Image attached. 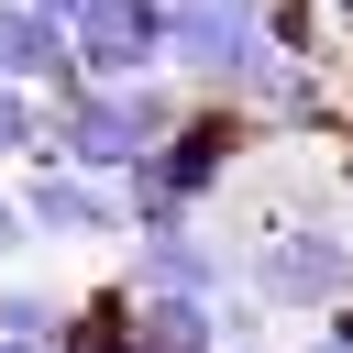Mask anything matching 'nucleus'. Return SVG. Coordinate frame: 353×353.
Wrapping results in <instances>:
<instances>
[{"label":"nucleus","instance_id":"6","mask_svg":"<svg viewBox=\"0 0 353 353\" xmlns=\"http://www.w3.org/2000/svg\"><path fill=\"white\" fill-rule=\"evenodd\" d=\"M232 265L243 254H221L199 221H143L132 232V265H121V287H165V298H221L232 287Z\"/></svg>","mask_w":353,"mask_h":353},{"label":"nucleus","instance_id":"12","mask_svg":"<svg viewBox=\"0 0 353 353\" xmlns=\"http://www.w3.org/2000/svg\"><path fill=\"white\" fill-rule=\"evenodd\" d=\"M309 353H353V320H331V331H320V342H309Z\"/></svg>","mask_w":353,"mask_h":353},{"label":"nucleus","instance_id":"4","mask_svg":"<svg viewBox=\"0 0 353 353\" xmlns=\"http://www.w3.org/2000/svg\"><path fill=\"white\" fill-rule=\"evenodd\" d=\"M22 221H33V243H132L121 176H88L55 154H33V176H22Z\"/></svg>","mask_w":353,"mask_h":353},{"label":"nucleus","instance_id":"7","mask_svg":"<svg viewBox=\"0 0 353 353\" xmlns=\"http://www.w3.org/2000/svg\"><path fill=\"white\" fill-rule=\"evenodd\" d=\"M0 77H22V88H77L88 66H77V33H66V11H44V0H0Z\"/></svg>","mask_w":353,"mask_h":353},{"label":"nucleus","instance_id":"2","mask_svg":"<svg viewBox=\"0 0 353 353\" xmlns=\"http://www.w3.org/2000/svg\"><path fill=\"white\" fill-rule=\"evenodd\" d=\"M243 287H254V309H342V298H353V232L287 210V221H265V243L243 254Z\"/></svg>","mask_w":353,"mask_h":353},{"label":"nucleus","instance_id":"1","mask_svg":"<svg viewBox=\"0 0 353 353\" xmlns=\"http://www.w3.org/2000/svg\"><path fill=\"white\" fill-rule=\"evenodd\" d=\"M176 88H154V77H77V88H55L44 99V143L33 154H55V165H88V176H121L132 154H154L165 132H176Z\"/></svg>","mask_w":353,"mask_h":353},{"label":"nucleus","instance_id":"15","mask_svg":"<svg viewBox=\"0 0 353 353\" xmlns=\"http://www.w3.org/2000/svg\"><path fill=\"white\" fill-rule=\"evenodd\" d=\"M221 353H254V342H221Z\"/></svg>","mask_w":353,"mask_h":353},{"label":"nucleus","instance_id":"8","mask_svg":"<svg viewBox=\"0 0 353 353\" xmlns=\"http://www.w3.org/2000/svg\"><path fill=\"white\" fill-rule=\"evenodd\" d=\"M132 331H143V353H221V298L132 287Z\"/></svg>","mask_w":353,"mask_h":353},{"label":"nucleus","instance_id":"10","mask_svg":"<svg viewBox=\"0 0 353 353\" xmlns=\"http://www.w3.org/2000/svg\"><path fill=\"white\" fill-rule=\"evenodd\" d=\"M33 143H44V88L0 77V154H22V165H33Z\"/></svg>","mask_w":353,"mask_h":353},{"label":"nucleus","instance_id":"13","mask_svg":"<svg viewBox=\"0 0 353 353\" xmlns=\"http://www.w3.org/2000/svg\"><path fill=\"white\" fill-rule=\"evenodd\" d=\"M0 353H55V342H22V331H0Z\"/></svg>","mask_w":353,"mask_h":353},{"label":"nucleus","instance_id":"11","mask_svg":"<svg viewBox=\"0 0 353 353\" xmlns=\"http://www.w3.org/2000/svg\"><path fill=\"white\" fill-rule=\"evenodd\" d=\"M22 243H33V221H22V188H0V265H11Z\"/></svg>","mask_w":353,"mask_h":353},{"label":"nucleus","instance_id":"5","mask_svg":"<svg viewBox=\"0 0 353 353\" xmlns=\"http://www.w3.org/2000/svg\"><path fill=\"white\" fill-rule=\"evenodd\" d=\"M88 77H154L165 66V0H77L66 11Z\"/></svg>","mask_w":353,"mask_h":353},{"label":"nucleus","instance_id":"9","mask_svg":"<svg viewBox=\"0 0 353 353\" xmlns=\"http://www.w3.org/2000/svg\"><path fill=\"white\" fill-rule=\"evenodd\" d=\"M66 309H77V298H55V287H0V331H22V342H55Z\"/></svg>","mask_w":353,"mask_h":353},{"label":"nucleus","instance_id":"14","mask_svg":"<svg viewBox=\"0 0 353 353\" xmlns=\"http://www.w3.org/2000/svg\"><path fill=\"white\" fill-rule=\"evenodd\" d=\"M44 11H77V0H44Z\"/></svg>","mask_w":353,"mask_h":353},{"label":"nucleus","instance_id":"3","mask_svg":"<svg viewBox=\"0 0 353 353\" xmlns=\"http://www.w3.org/2000/svg\"><path fill=\"white\" fill-rule=\"evenodd\" d=\"M265 55H276L265 0H165V66H176L199 99H243Z\"/></svg>","mask_w":353,"mask_h":353}]
</instances>
